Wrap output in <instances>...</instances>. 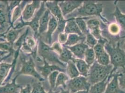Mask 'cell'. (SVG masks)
Returning <instances> with one entry per match:
<instances>
[{
    "label": "cell",
    "mask_w": 125,
    "mask_h": 93,
    "mask_svg": "<svg viewBox=\"0 0 125 93\" xmlns=\"http://www.w3.org/2000/svg\"><path fill=\"white\" fill-rule=\"evenodd\" d=\"M21 70L17 73V75L19 76L20 74L28 75L38 79L40 82L44 81V79L42 77L39 73L36 71V65L32 56H30L28 59H25L22 58L21 59Z\"/></svg>",
    "instance_id": "cell-6"
},
{
    "label": "cell",
    "mask_w": 125,
    "mask_h": 93,
    "mask_svg": "<svg viewBox=\"0 0 125 93\" xmlns=\"http://www.w3.org/2000/svg\"><path fill=\"white\" fill-rule=\"evenodd\" d=\"M66 66L65 73H66L68 77L71 79L77 77L80 75L78 68L73 61H70L67 63Z\"/></svg>",
    "instance_id": "cell-22"
},
{
    "label": "cell",
    "mask_w": 125,
    "mask_h": 93,
    "mask_svg": "<svg viewBox=\"0 0 125 93\" xmlns=\"http://www.w3.org/2000/svg\"><path fill=\"white\" fill-rule=\"evenodd\" d=\"M108 29L110 34L113 35H117L120 32V26L116 23H112L108 27Z\"/></svg>",
    "instance_id": "cell-36"
},
{
    "label": "cell",
    "mask_w": 125,
    "mask_h": 93,
    "mask_svg": "<svg viewBox=\"0 0 125 93\" xmlns=\"http://www.w3.org/2000/svg\"><path fill=\"white\" fill-rule=\"evenodd\" d=\"M104 48L109 55L111 63L113 66L110 74H113L118 67L123 68L125 71V51L120 48V42H118L116 46L107 42Z\"/></svg>",
    "instance_id": "cell-2"
},
{
    "label": "cell",
    "mask_w": 125,
    "mask_h": 93,
    "mask_svg": "<svg viewBox=\"0 0 125 93\" xmlns=\"http://www.w3.org/2000/svg\"><path fill=\"white\" fill-rule=\"evenodd\" d=\"M59 1H48L45 2V6L56 19L58 21L64 19L61 10L58 5Z\"/></svg>",
    "instance_id": "cell-11"
},
{
    "label": "cell",
    "mask_w": 125,
    "mask_h": 93,
    "mask_svg": "<svg viewBox=\"0 0 125 93\" xmlns=\"http://www.w3.org/2000/svg\"><path fill=\"white\" fill-rule=\"evenodd\" d=\"M118 81L120 89L125 92V72L122 74H120Z\"/></svg>",
    "instance_id": "cell-38"
},
{
    "label": "cell",
    "mask_w": 125,
    "mask_h": 93,
    "mask_svg": "<svg viewBox=\"0 0 125 93\" xmlns=\"http://www.w3.org/2000/svg\"><path fill=\"white\" fill-rule=\"evenodd\" d=\"M103 5L101 3L94 1H83L82 5L73 13L71 18L78 17H87L92 16H97L105 23H108V21L102 16Z\"/></svg>",
    "instance_id": "cell-1"
},
{
    "label": "cell",
    "mask_w": 125,
    "mask_h": 93,
    "mask_svg": "<svg viewBox=\"0 0 125 93\" xmlns=\"http://www.w3.org/2000/svg\"><path fill=\"white\" fill-rule=\"evenodd\" d=\"M48 93H58L57 92V93H55V92H53V91H52V90H50V91L48 92Z\"/></svg>",
    "instance_id": "cell-46"
},
{
    "label": "cell",
    "mask_w": 125,
    "mask_h": 93,
    "mask_svg": "<svg viewBox=\"0 0 125 93\" xmlns=\"http://www.w3.org/2000/svg\"><path fill=\"white\" fill-rule=\"evenodd\" d=\"M64 31L65 33L68 35L75 34L81 36H84L79 29L75 21V18H70L68 19V21L66 23Z\"/></svg>",
    "instance_id": "cell-17"
},
{
    "label": "cell",
    "mask_w": 125,
    "mask_h": 93,
    "mask_svg": "<svg viewBox=\"0 0 125 93\" xmlns=\"http://www.w3.org/2000/svg\"><path fill=\"white\" fill-rule=\"evenodd\" d=\"M65 46L68 48L72 52L73 55L77 58V59L81 60H83L84 59L85 52L89 47L87 45L84 43V41L79 42L73 46Z\"/></svg>",
    "instance_id": "cell-13"
},
{
    "label": "cell",
    "mask_w": 125,
    "mask_h": 93,
    "mask_svg": "<svg viewBox=\"0 0 125 93\" xmlns=\"http://www.w3.org/2000/svg\"><path fill=\"white\" fill-rule=\"evenodd\" d=\"M96 61L103 66H108L110 64V58L108 54L105 51L96 59Z\"/></svg>",
    "instance_id": "cell-32"
},
{
    "label": "cell",
    "mask_w": 125,
    "mask_h": 93,
    "mask_svg": "<svg viewBox=\"0 0 125 93\" xmlns=\"http://www.w3.org/2000/svg\"><path fill=\"white\" fill-rule=\"evenodd\" d=\"M41 1L33 0L31 3L26 5L22 12L21 18L24 22H28L33 16L36 9H39L41 5Z\"/></svg>",
    "instance_id": "cell-10"
},
{
    "label": "cell",
    "mask_w": 125,
    "mask_h": 93,
    "mask_svg": "<svg viewBox=\"0 0 125 93\" xmlns=\"http://www.w3.org/2000/svg\"><path fill=\"white\" fill-rule=\"evenodd\" d=\"M27 1H22L21 3L17 7H16L15 9L12 16V24L11 27L13 25V23L16 21L21 16V12L22 10V9L23 8V6L25 5V4L27 3Z\"/></svg>",
    "instance_id": "cell-30"
},
{
    "label": "cell",
    "mask_w": 125,
    "mask_h": 93,
    "mask_svg": "<svg viewBox=\"0 0 125 93\" xmlns=\"http://www.w3.org/2000/svg\"><path fill=\"white\" fill-rule=\"evenodd\" d=\"M84 61L90 67L95 62L96 56L94 49L88 47L85 51L84 56Z\"/></svg>",
    "instance_id": "cell-28"
},
{
    "label": "cell",
    "mask_w": 125,
    "mask_h": 93,
    "mask_svg": "<svg viewBox=\"0 0 125 93\" xmlns=\"http://www.w3.org/2000/svg\"><path fill=\"white\" fill-rule=\"evenodd\" d=\"M122 38H125V36H124V37H123ZM124 48H125V45H124Z\"/></svg>",
    "instance_id": "cell-47"
},
{
    "label": "cell",
    "mask_w": 125,
    "mask_h": 93,
    "mask_svg": "<svg viewBox=\"0 0 125 93\" xmlns=\"http://www.w3.org/2000/svg\"><path fill=\"white\" fill-rule=\"evenodd\" d=\"M32 84L33 89L31 93H47L40 82L33 81Z\"/></svg>",
    "instance_id": "cell-35"
},
{
    "label": "cell",
    "mask_w": 125,
    "mask_h": 93,
    "mask_svg": "<svg viewBox=\"0 0 125 93\" xmlns=\"http://www.w3.org/2000/svg\"><path fill=\"white\" fill-rule=\"evenodd\" d=\"M86 25L89 30L98 40L103 38L101 33V31L100 28V21L99 20L93 18L91 19L86 21Z\"/></svg>",
    "instance_id": "cell-12"
},
{
    "label": "cell",
    "mask_w": 125,
    "mask_h": 93,
    "mask_svg": "<svg viewBox=\"0 0 125 93\" xmlns=\"http://www.w3.org/2000/svg\"><path fill=\"white\" fill-rule=\"evenodd\" d=\"M112 74L113 79L108 83L104 93H121L122 90L120 89L119 86L118 77L120 74Z\"/></svg>",
    "instance_id": "cell-14"
},
{
    "label": "cell",
    "mask_w": 125,
    "mask_h": 93,
    "mask_svg": "<svg viewBox=\"0 0 125 93\" xmlns=\"http://www.w3.org/2000/svg\"><path fill=\"white\" fill-rule=\"evenodd\" d=\"M73 61L78 68L80 75H81V76L85 77H87L88 74L89 70L90 67L83 60L74 58Z\"/></svg>",
    "instance_id": "cell-19"
},
{
    "label": "cell",
    "mask_w": 125,
    "mask_h": 93,
    "mask_svg": "<svg viewBox=\"0 0 125 93\" xmlns=\"http://www.w3.org/2000/svg\"><path fill=\"white\" fill-rule=\"evenodd\" d=\"M83 2V1H59L58 5L64 17L78 9L82 5Z\"/></svg>",
    "instance_id": "cell-9"
},
{
    "label": "cell",
    "mask_w": 125,
    "mask_h": 93,
    "mask_svg": "<svg viewBox=\"0 0 125 93\" xmlns=\"http://www.w3.org/2000/svg\"><path fill=\"white\" fill-rule=\"evenodd\" d=\"M21 1H12L10 3V5L8 6V10L9 11L12 10L15 7H17L21 3Z\"/></svg>",
    "instance_id": "cell-41"
},
{
    "label": "cell",
    "mask_w": 125,
    "mask_h": 93,
    "mask_svg": "<svg viewBox=\"0 0 125 93\" xmlns=\"http://www.w3.org/2000/svg\"><path fill=\"white\" fill-rule=\"evenodd\" d=\"M107 42V40L104 38L98 40L97 43L93 48L96 56V60L105 51L104 46Z\"/></svg>",
    "instance_id": "cell-27"
},
{
    "label": "cell",
    "mask_w": 125,
    "mask_h": 93,
    "mask_svg": "<svg viewBox=\"0 0 125 93\" xmlns=\"http://www.w3.org/2000/svg\"><path fill=\"white\" fill-rule=\"evenodd\" d=\"M98 40L90 32V31L86 34L85 36V43L90 48H93L97 43Z\"/></svg>",
    "instance_id": "cell-33"
},
{
    "label": "cell",
    "mask_w": 125,
    "mask_h": 93,
    "mask_svg": "<svg viewBox=\"0 0 125 93\" xmlns=\"http://www.w3.org/2000/svg\"><path fill=\"white\" fill-rule=\"evenodd\" d=\"M87 18L88 17H78L75 18V21H76L79 29L83 35H86L89 32L86 25V23L84 20V19Z\"/></svg>",
    "instance_id": "cell-31"
},
{
    "label": "cell",
    "mask_w": 125,
    "mask_h": 93,
    "mask_svg": "<svg viewBox=\"0 0 125 93\" xmlns=\"http://www.w3.org/2000/svg\"><path fill=\"white\" fill-rule=\"evenodd\" d=\"M43 65L42 66L37 65L36 68H37L38 73H39V74L44 79L47 78L52 73L55 71H58L60 72L64 73H65V69L61 68V67L57 65L49 64L44 60H43Z\"/></svg>",
    "instance_id": "cell-8"
},
{
    "label": "cell",
    "mask_w": 125,
    "mask_h": 93,
    "mask_svg": "<svg viewBox=\"0 0 125 93\" xmlns=\"http://www.w3.org/2000/svg\"><path fill=\"white\" fill-rule=\"evenodd\" d=\"M4 59V57H2L1 55H0V62H1L2 60H3Z\"/></svg>",
    "instance_id": "cell-45"
},
{
    "label": "cell",
    "mask_w": 125,
    "mask_h": 93,
    "mask_svg": "<svg viewBox=\"0 0 125 93\" xmlns=\"http://www.w3.org/2000/svg\"><path fill=\"white\" fill-rule=\"evenodd\" d=\"M68 36V34L65 33L64 32V33H61L59 34L58 36V42L61 44H62L63 45L67 41Z\"/></svg>",
    "instance_id": "cell-40"
},
{
    "label": "cell",
    "mask_w": 125,
    "mask_h": 93,
    "mask_svg": "<svg viewBox=\"0 0 125 93\" xmlns=\"http://www.w3.org/2000/svg\"><path fill=\"white\" fill-rule=\"evenodd\" d=\"M45 1H42L41 2V7L37 11V13L35 14L34 17H33V19L31 21L24 22L22 20L21 21L20 23L17 24L15 27L13 28L14 29H21L23 28L24 26H30L32 30L34 31V35L35 37H37L38 36V29H39V21L41 16L44 13L45 11L46 10V6L45 5Z\"/></svg>",
    "instance_id": "cell-5"
},
{
    "label": "cell",
    "mask_w": 125,
    "mask_h": 93,
    "mask_svg": "<svg viewBox=\"0 0 125 93\" xmlns=\"http://www.w3.org/2000/svg\"><path fill=\"white\" fill-rule=\"evenodd\" d=\"M69 79L68 75L64 73L59 72L57 76V81L56 83L55 88H57L60 86H62L64 89H65L67 87L66 84Z\"/></svg>",
    "instance_id": "cell-29"
},
{
    "label": "cell",
    "mask_w": 125,
    "mask_h": 93,
    "mask_svg": "<svg viewBox=\"0 0 125 93\" xmlns=\"http://www.w3.org/2000/svg\"><path fill=\"white\" fill-rule=\"evenodd\" d=\"M21 91L20 93H31V86L30 84H28L25 88L20 87Z\"/></svg>",
    "instance_id": "cell-42"
},
{
    "label": "cell",
    "mask_w": 125,
    "mask_h": 93,
    "mask_svg": "<svg viewBox=\"0 0 125 93\" xmlns=\"http://www.w3.org/2000/svg\"><path fill=\"white\" fill-rule=\"evenodd\" d=\"M58 23L56 18L52 16L49 22L47 30L45 35V40L47 44H51L52 41V36L53 34L57 29Z\"/></svg>",
    "instance_id": "cell-15"
},
{
    "label": "cell",
    "mask_w": 125,
    "mask_h": 93,
    "mask_svg": "<svg viewBox=\"0 0 125 93\" xmlns=\"http://www.w3.org/2000/svg\"><path fill=\"white\" fill-rule=\"evenodd\" d=\"M14 65V62L12 64L2 63L0 64V87L7 76L10 69Z\"/></svg>",
    "instance_id": "cell-23"
},
{
    "label": "cell",
    "mask_w": 125,
    "mask_h": 93,
    "mask_svg": "<svg viewBox=\"0 0 125 93\" xmlns=\"http://www.w3.org/2000/svg\"><path fill=\"white\" fill-rule=\"evenodd\" d=\"M37 52L40 57L51 64H55L66 68L65 64L59 60V55L53 51L51 47L42 40L39 39Z\"/></svg>",
    "instance_id": "cell-4"
},
{
    "label": "cell",
    "mask_w": 125,
    "mask_h": 93,
    "mask_svg": "<svg viewBox=\"0 0 125 93\" xmlns=\"http://www.w3.org/2000/svg\"><path fill=\"white\" fill-rule=\"evenodd\" d=\"M113 68V66L111 64L103 66L95 61L89 68L88 76L86 77L88 82L92 86L103 81L109 76Z\"/></svg>",
    "instance_id": "cell-3"
},
{
    "label": "cell",
    "mask_w": 125,
    "mask_h": 93,
    "mask_svg": "<svg viewBox=\"0 0 125 93\" xmlns=\"http://www.w3.org/2000/svg\"><path fill=\"white\" fill-rule=\"evenodd\" d=\"M50 13V11L47 9L41 16L39 21L38 36L45 32V31L47 30L49 22L51 18Z\"/></svg>",
    "instance_id": "cell-18"
},
{
    "label": "cell",
    "mask_w": 125,
    "mask_h": 93,
    "mask_svg": "<svg viewBox=\"0 0 125 93\" xmlns=\"http://www.w3.org/2000/svg\"><path fill=\"white\" fill-rule=\"evenodd\" d=\"M74 58L72 52L66 46H63L62 52L59 55V60L62 63H67L70 61H73Z\"/></svg>",
    "instance_id": "cell-25"
},
{
    "label": "cell",
    "mask_w": 125,
    "mask_h": 93,
    "mask_svg": "<svg viewBox=\"0 0 125 93\" xmlns=\"http://www.w3.org/2000/svg\"><path fill=\"white\" fill-rule=\"evenodd\" d=\"M18 77L16 74V77L11 83H8L4 86L0 87V93H15L17 89L21 87L16 83V79Z\"/></svg>",
    "instance_id": "cell-20"
},
{
    "label": "cell",
    "mask_w": 125,
    "mask_h": 93,
    "mask_svg": "<svg viewBox=\"0 0 125 93\" xmlns=\"http://www.w3.org/2000/svg\"><path fill=\"white\" fill-rule=\"evenodd\" d=\"M112 15L115 16L118 24L125 31V14L121 12L117 6L116 5L115 9Z\"/></svg>",
    "instance_id": "cell-24"
},
{
    "label": "cell",
    "mask_w": 125,
    "mask_h": 93,
    "mask_svg": "<svg viewBox=\"0 0 125 93\" xmlns=\"http://www.w3.org/2000/svg\"><path fill=\"white\" fill-rule=\"evenodd\" d=\"M85 40V36H79L77 34H72L68 35L67 41L63 45V46H74L79 42Z\"/></svg>",
    "instance_id": "cell-21"
},
{
    "label": "cell",
    "mask_w": 125,
    "mask_h": 93,
    "mask_svg": "<svg viewBox=\"0 0 125 93\" xmlns=\"http://www.w3.org/2000/svg\"></svg>",
    "instance_id": "cell-48"
},
{
    "label": "cell",
    "mask_w": 125,
    "mask_h": 93,
    "mask_svg": "<svg viewBox=\"0 0 125 93\" xmlns=\"http://www.w3.org/2000/svg\"><path fill=\"white\" fill-rule=\"evenodd\" d=\"M111 78V76L109 75L103 81L92 85L89 90V93H104Z\"/></svg>",
    "instance_id": "cell-16"
},
{
    "label": "cell",
    "mask_w": 125,
    "mask_h": 93,
    "mask_svg": "<svg viewBox=\"0 0 125 93\" xmlns=\"http://www.w3.org/2000/svg\"><path fill=\"white\" fill-rule=\"evenodd\" d=\"M7 23V16L4 11L0 9V26L4 28Z\"/></svg>",
    "instance_id": "cell-39"
},
{
    "label": "cell",
    "mask_w": 125,
    "mask_h": 93,
    "mask_svg": "<svg viewBox=\"0 0 125 93\" xmlns=\"http://www.w3.org/2000/svg\"><path fill=\"white\" fill-rule=\"evenodd\" d=\"M52 50L56 52L58 55L61 54L63 49V46L59 42H55L52 44V46H51Z\"/></svg>",
    "instance_id": "cell-37"
},
{
    "label": "cell",
    "mask_w": 125,
    "mask_h": 93,
    "mask_svg": "<svg viewBox=\"0 0 125 93\" xmlns=\"http://www.w3.org/2000/svg\"><path fill=\"white\" fill-rule=\"evenodd\" d=\"M66 86L70 92L74 93L82 90H89L91 85L88 82L87 78L79 76L69 80Z\"/></svg>",
    "instance_id": "cell-7"
},
{
    "label": "cell",
    "mask_w": 125,
    "mask_h": 93,
    "mask_svg": "<svg viewBox=\"0 0 125 93\" xmlns=\"http://www.w3.org/2000/svg\"><path fill=\"white\" fill-rule=\"evenodd\" d=\"M74 93H89V90H82Z\"/></svg>",
    "instance_id": "cell-44"
},
{
    "label": "cell",
    "mask_w": 125,
    "mask_h": 93,
    "mask_svg": "<svg viewBox=\"0 0 125 93\" xmlns=\"http://www.w3.org/2000/svg\"><path fill=\"white\" fill-rule=\"evenodd\" d=\"M59 73V71H55L52 73L48 76V80L50 85L51 90H53L55 88L56 83L57 79V76Z\"/></svg>",
    "instance_id": "cell-34"
},
{
    "label": "cell",
    "mask_w": 125,
    "mask_h": 93,
    "mask_svg": "<svg viewBox=\"0 0 125 93\" xmlns=\"http://www.w3.org/2000/svg\"><path fill=\"white\" fill-rule=\"evenodd\" d=\"M23 29V28L21 29H14L13 28L8 32H6L5 38L7 42L10 43L13 45L15 41L17 39L19 34Z\"/></svg>",
    "instance_id": "cell-26"
},
{
    "label": "cell",
    "mask_w": 125,
    "mask_h": 93,
    "mask_svg": "<svg viewBox=\"0 0 125 93\" xmlns=\"http://www.w3.org/2000/svg\"><path fill=\"white\" fill-rule=\"evenodd\" d=\"M60 93H71V92L69 89H64L63 88H61V91Z\"/></svg>",
    "instance_id": "cell-43"
}]
</instances>
